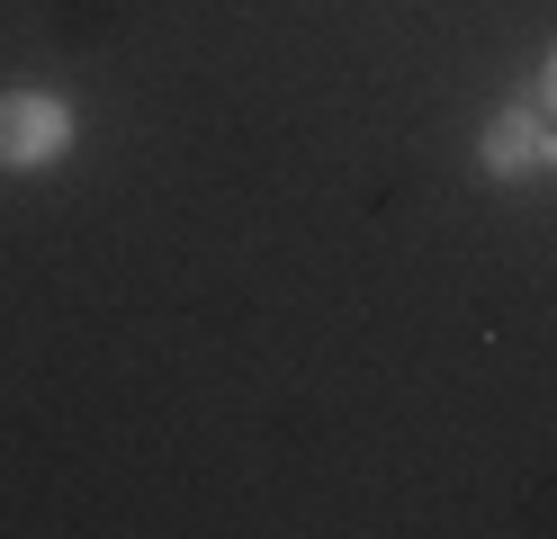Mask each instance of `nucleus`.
Segmentation results:
<instances>
[{"mask_svg":"<svg viewBox=\"0 0 557 539\" xmlns=\"http://www.w3.org/2000/svg\"><path fill=\"white\" fill-rule=\"evenodd\" d=\"M485 162L495 171H531L540 162V118H495L485 126Z\"/></svg>","mask_w":557,"mask_h":539,"instance_id":"nucleus-2","label":"nucleus"},{"mask_svg":"<svg viewBox=\"0 0 557 539\" xmlns=\"http://www.w3.org/2000/svg\"><path fill=\"white\" fill-rule=\"evenodd\" d=\"M540 90H548V108H557V54H548V82H540Z\"/></svg>","mask_w":557,"mask_h":539,"instance_id":"nucleus-3","label":"nucleus"},{"mask_svg":"<svg viewBox=\"0 0 557 539\" xmlns=\"http://www.w3.org/2000/svg\"><path fill=\"white\" fill-rule=\"evenodd\" d=\"M63 154V108L54 99H0V162H46Z\"/></svg>","mask_w":557,"mask_h":539,"instance_id":"nucleus-1","label":"nucleus"}]
</instances>
